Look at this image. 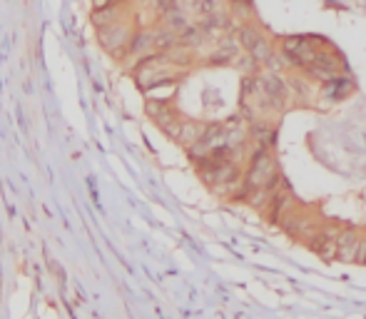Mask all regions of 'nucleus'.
<instances>
[{
    "label": "nucleus",
    "mask_w": 366,
    "mask_h": 319,
    "mask_svg": "<svg viewBox=\"0 0 366 319\" xmlns=\"http://www.w3.org/2000/svg\"><path fill=\"white\" fill-rule=\"evenodd\" d=\"M339 230L336 225H322V227L314 232V237L306 242V247H309L317 257H322L324 262H334L336 259V234H339Z\"/></svg>",
    "instance_id": "5"
},
{
    "label": "nucleus",
    "mask_w": 366,
    "mask_h": 319,
    "mask_svg": "<svg viewBox=\"0 0 366 319\" xmlns=\"http://www.w3.org/2000/svg\"><path fill=\"white\" fill-rule=\"evenodd\" d=\"M356 264H366V232H361L359 250H356Z\"/></svg>",
    "instance_id": "20"
},
{
    "label": "nucleus",
    "mask_w": 366,
    "mask_h": 319,
    "mask_svg": "<svg viewBox=\"0 0 366 319\" xmlns=\"http://www.w3.org/2000/svg\"><path fill=\"white\" fill-rule=\"evenodd\" d=\"M165 20H167V25H170V31H175L177 35H182V33L187 31L189 25H192V23L187 20V15H184L182 8H175L172 12H167Z\"/></svg>",
    "instance_id": "17"
},
{
    "label": "nucleus",
    "mask_w": 366,
    "mask_h": 319,
    "mask_svg": "<svg viewBox=\"0 0 366 319\" xmlns=\"http://www.w3.org/2000/svg\"><path fill=\"white\" fill-rule=\"evenodd\" d=\"M150 50H155V35L152 33H137L132 37V43H130V53L142 55V53H150Z\"/></svg>",
    "instance_id": "16"
},
{
    "label": "nucleus",
    "mask_w": 366,
    "mask_h": 319,
    "mask_svg": "<svg viewBox=\"0 0 366 319\" xmlns=\"http://www.w3.org/2000/svg\"><path fill=\"white\" fill-rule=\"evenodd\" d=\"M155 6H157L159 12H172L175 8H180V0H155Z\"/></svg>",
    "instance_id": "19"
},
{
    "label": "nucleus",
    "mask_w": 366,
    "mask_h": 319,
    "mask_svg": "<svg viewBox=\"0 0 366 319\" xmlns=\"http://www.w3.org/2000/svg\"><path fill=\"white\" fill-rule=\"evenodd\" d=\"M239 53H242V45H239L237 35L227 33L220 43L214 45L212 55L207 58V62L209 65H232V62L239 60Z\"/></svg>",
    "instance_id": "7"
},
{
    "label": "nucleus",
    "mask_w": 366,
    "mask_h": 319,
    "mask_svg": "<svg viewBox=\"0 0 366 319\" xmlns=\"http://www.w3.org/2000/svg\"><path fill=\"white\" fill-rule=\"evenodd\" d=\"M259 85H262L264 98L269 103V110L272 112L287 110L289 100H292V87H289V80L284 75L274 73V70H262L259 73Z\"/></svg>",
    "instance_id": "3"
},
{
    "label": "nucleus",
    "mask_w": 366,
    "mask_h": 319,
    "mask_svg": "<svg viewBox=\"0 0 366 319\" xmlns=\"http://www.w3.org/2000/svg\"><path fill=\"white\" fill-rule=\"evenodd\" d=\"M329 45V40L322 35H284L277 37V50L287 68L302 70L304 73L311 62L317 60L319 50Z\"/></svg>",
    "instance_id": "2"
},
{
    "label": "nucleus",
    "mask_w": 366,
    "mask_h": 319,
    "mask_svg": "<svg viewBox=\"0 0 366 319\" xmlns=\"http://www.w3.org/2000/svg\"><path fill=\"white\" fill-rule=\"evenodd\" d=\"M250 137L254 140L256 148H277V140H279V130H277L274 123H269L264 117H256L250 123Z\"/></svg>",
    "instance_id": "9"
},
{
    "label": "nucleus",
    "mask_w": 366,
    "mask_h": 319,
    "mask_svg": "<svg viewBox=\"0 0 366 319\" xmlns=\"http://www.w3.org/2000/svg\"><path fill=\"white\" fill-rule=\"evenodd\" d=\"M229 3V15L239 23H247V20H256V8L254 0H227Z\"/></svg>",
    "instance_id": "12"
},
{
    "label": "nucleus",
    "mask_w": 366,
    "mask_h": 319,
    "mask_svg": "<svg viewBox=\"0 0 366 319\" xmlns=\"http://www.w3.org/2000/svg\"><path fill=\"white\" fill-rule=\"evenodd\" d=\"M130 37V31L125 25H110V28H103L100 31V40H103L107 48H117V45H125Z\"/></svg>",
    "instance_id": "13"
},
{
    "label": "nucleus",
    "mask_w": 366,
    "mask_h": 319,
    "mask_svg": "<svg viewBox=\"0 0 366 319\" xmlns=\"http://www.w3.org/2000/svg\"><path fill=\"white\" fill-rule=\"evenodd\" d=\"M289 80V87H292V95L302 100H309V83L304 78H287Z\"/></svg>",
    "instance_id": "18"
},
{
    "label": "nucleus",
    "mask_w": 366,
    "mask_h": 319,
    "mask_svg": "<svg viewBox=\"0 0 366 319\" xmlns=\"http://www.w3.org/2000/svg\"><path fill=\"white\" fill-rule=\"evenodd\" d=\"M207 40V33L202 31L200 25H189L187 31L180 35V48H197Z\"/></svg>",
    "instance_id": "15"
},
{
    "label": "nucleus",
    "mask_w": 366,
    "mask_h": 319,
    "mask_svg": "<svg viewBox=\"0 0 366 319\" xmlns=\"http://www.w3.org/2000/svg\"><path fill=\"white\" fill-rule=\"evenodd\" d=\"M354 90H356V83L349 78V75H344V73L331 75L329 80H324V83H322V95L326 100H331V103L349 98V95H351Z\"/></svg>",
    "instance_id": "10"
},
{
    "label": "nucleus",
    "mask_w": 366,
    "mask_h": 319,
    "mask_svg": "<svg viewBox=\"0 0 366 319\" xmlns=\"http://www.w3.org/2000/svg\"><path fill=\"white\" fill-rule=\"evenodd\" d=\"M294 207H297V200H294L292 187H289L287 180H284L279 190L269 197V205L264 209H267V220L272 222V225H279L281 217L287 215L289 209H294Z\"/></svg>",
    "instance_id": "6"
},
{
    "label": "nucleus",
    "mask_w": 366,
    "mask_h": 319,
    "mask_svg": "<svg viewBox=\"0 0 366 319\" xmlns=\"http://www.w3.org/2000/svg\"><path fill=\"white\" fill-rule=\"evenodd\" d=\"M361 232L356 227H342L336 234V259L339 262H356Z\"/></svg>",
    "instance_id": "8"
},
{
    "label": "nucleus",
    "mask_w": 366,
    "mask_h": 319,
    "mask_svg": "<svg viewBox=\"0 0 366 319\" xmlns=\"http://www.w3.org/2000/svg\"><path fill=\"white\" fill-rule=\"evenodd\" d=\"M234 35H237V40H239V45H242L244 53H252V50H254V45L264 37V31L254 23V20H247V23L237 25Z\"/></svg>",
    "instance_id": "11"
},
{
    "label": "nucleus",
    "mask_w": 366,
    "mask_h": 319,
    "mask_svg": "<svg viewBox=\"0 0 366 319\" xmlns=\"http://www.w3.org/2000/svg\"><path fill=\"white\" fill-rule=\"evenodd\" d=\"M180 48V35L175 31H159L155 33V50H159V53H170V50Z\"/></svg>",
    "instance_id": "14"
},
{
    "label": "nucleus",
    "mask_w": 366,
    "mask_h": 319,
    "mask_svg": "<svg viewBox=\"0 0 366 319\" xmlns=\"http://www.w3.org/2000/svg\"><path fill=\"white\" fill-rule=\"evenodd\" d=\"M279 225H281V230H284V232H287L292 239H299V242H309V239L314 237V232L322 227V220H319V217L306 215L302 207H294V209H289L287 215L281 217Z\"/></svg>",
    "instance_id": "4"
},
{
    "label": "nucleus",
    "mask_w": 366,
    "mask_h": 319,
    "mask_svg": "<svg viewBox=\"0 0 366 319\" xmlns=\"http://www.w3.org/2000/svg\"><path fill=\"white\" fill-rule=\"evenodd\" d=\"M115 0H92V6H95V10H105V8H110Z\"/></svg>",
    "instance_id": "21"
},
{
    "label": "nucleus",
    "mask_w": 366,
    "mask_h": 319,
    "mask_svg": "<svg viewBox=\"0 0 366 319\" xmlns=\"http://www.w3.org/2000/svg\"><path fill=\"white\" fill-rule=\"evenodd\" d=\"M244 187L250 192L256 190H267V192H277L284 182L277 165L274 150L269 148H254V153L250 155V167H247V175H244Z\"/></svg>",
    "instance_id": "1"
}]
</instances>
